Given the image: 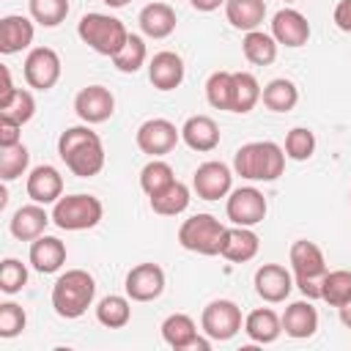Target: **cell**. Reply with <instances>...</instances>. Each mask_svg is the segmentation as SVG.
<instances>
[{"mask_svg":"<svg viewBox=\"0 0 351 351\" xmlns=\"http://www.w3.org/2000/svg\"><path fill=\"white\" fill-rule=\"evenodd\" d=\"M101 214H104V206L99 197L77 192V195H66L55 203L52 222L60 230H88L101 222Z\"/></svg>","mask_w":351,"mask_h":351,"instance_id":"cell-6","label":"cell"},{"mask_svg":"<svg viewBox=\"0 0 351 351\" xmlns=\"http://www.w3.org/2000/svg\"><path fill=\"white\" fill-rule=\"evenodd\" d=\"M285 3H293V0H285Z\"/></svg>","mask_w":351,"mask_h":351,"instance_id":"cell-49","label":"cell"},{"mask_svg":"<svg viewBox=\"0 0 351 351\" xmlns=\"http://www.w3.org/2000/svg\"><path fill=\"white\" fill-rule=\"evenodd\" d=\"M258 247H261V239L252 228H225V236H222V250L219 255L228 258L230 263H247L258 255Z\"/></svg>","mask_w":351,"mask_h":351,"instance_id":"cell-20","label":"cell"},{"mask_svg":"<svg viewBox=\"0 0 351 351\" xmlns=\"http://www.w3.org/2000/svg\"><path fill=\"white\" fill-rule=\"evenodd\" d=\"M261 99H263V104H266L271 112H291V110L296 107V101H299V90H296V85H293L291 80L277 77V80H271V82L261 90Z\"/></svg>","mask_w":351,"mask_h":351,"instance_id":"cell-31","label":"cell"},{"mask_svg":"<svg viewBox=\"0 0 351 351\" xmlns=\"http://www.w3.org/2000/svg\"><path fill=\"white\" fill-rule=\"evenodd\" d=\"M288 261H291L293 282L299 285V291L307 299H321V280L329 271L321 247L313 244V241H307V239H299V241L291 244Z\"/></svg>","mask_w":351,"mask_h":351,"instance_id":"cell-5","label":"cell"},{"mask_svg":"<svg viewBox=\"0 0 351 351\" xmlns=\"http://www.w3.org/2000/svg\"><path fill=\"white\" fill-rule=\"evenodd\" d=\"M77 36H80L93 52L107 55V58H115V55L123 49L126 38H129V30H126V25H123L121 19H115V16H110V14L93 11V14H85V16L80 19Z\"/></svg>","mask_w":351,"mask_h":351,"instance_id":"cell-4","label":"cell"},{"mask_svg":"<svg viewBox=\"0 0 351 351\" xmlns=\"http://www.w3.org/2000/svg\"><path fill=\"white\" fill-rule=\"evenodd\" d=\"M27 162H30V154L22 143H16L11 148H3V154H0V178L3 181L19 178L27 170Z\"/></svg>","mask_w":351,"mask_h":351,"instance_id":"cell-41","label":"cell"},{"mask_svg":"<svg viewBox=\"0 0 351 351\" xmlns=\"http://www.w3.org/2000/svg\"><path fill=\"white\" fill-rule=\"evenodd\" d=\"M30 266L38 274H55L66 263V244L58 236H38L30 244Z\"/></svg>","mask_w":351,"mask_h":351,"instance_id":"cell-23","label":"cell"},{"mask_svg":"<svg viewBox=\"0 0 351 351\" xmlns=\"http://www.w3.org/2000/svg\"><path fill=\"white\" fill-rule=\"evenodd\" d=\"M27 8L33 22H38L41 27H55L66 19L69 0H27Z\"/></svg>","mask_w":351,"mask_h":351,"instance_id":"cell-38","label":"cell"},{"mask_svg":"<svg viewBox=\"0 0 351 351\" xmlns=\"http://www.w3.org/2000/svg\"><path fill=\"white\" fill-rule=\"evenodd\" d=\"M225 211H228V219L233 225L252 228V225L263 222V217H266V197L255 186H241V189L230 192Z\"/></svg>","mask_w":351,"mask_h":351,"instance_id":"cell-11","label":"cell"},{"mask_svg":"<svg viewBox=\"0 0 351 351\" xmlns=\"http://www.w3.org/2000/svg\"><path fill=\"white\" fill-rule=\"evenodd\" d=\"M19 129H22V123H16L11 118H0V148H11V145L22 143Z\"/></svg>","mask_w":351,"mask_h":351,"instance_id":"cell-44","label":"cell"},{"mask_svg":"<svg viewBox=\"0 0 351 351\" xmlns=\"http://www.w3.org/2000/svg\"><path fill=\"white\" fill-rule=\"evenodd\" d=\"M189 5L195 11H217L219 5H225V0H189Z\"/></svg>","mask_w":351,"mask_h":351,"instance_id":"cell-46","label":"cell"},{"mask_svg":"<svg viewBox=\"0 0 351 351\" xmlns=\"http://www.w3.org/2000/svg\"><path fill=\"white\" fill-rule=\"evenodd\" d=\"M335 25L343 30V33H351V0H340L335 5V14H332Z\"/></svg>","mask_w":351,"mask_h":351,"instance_id":"cell-45","label":"cell"},{"mask_svg":"<svg viewBox=\"0 0 351 351\" xmlns=\"http://www.w3.org/2000/svg\"><path fill=\"white\" fill-rule=\"evenodd\" d=\"M178 140H181V129H176V123H170L167 118H151V121H145V123L137 129V134H134L137 148H140L143 154L154 156V159L170 154V151L178 145Z\"/></svg>","mask_w":351,"mask_h":351,"instance_id":"cell-9","label":"cell"},{"mask_svg":"<svg viewBox=\"0 0 351 351\" xmlns=\"http://www.w3.org/2000/svg\"><path fill=\"white\" fill-rule=\"evenodd\" d=\"M293 288V277L285 266L280 263H263L258 271H255V293L263 299V302H285L288 293Z\"/></svg>","mask_w":351,"mask_h":351,"instance_id":"cell-16","label":"cell"},{"mask_svg":"<svg viewBox=\"0 0 351 351\" xmlns=\"http://www.w3.org/2000/svg\"><path fill=\"white\" fill-rule=\"evenodd\" d=\"M96 296V282L85 269L63 271L52 285V307L60 318H80Z\"/></svg>","mask_w":351,"mask_h":351,"instance_id":"cell-3","label":"cell"},{"mask_svg":"<svg viewBox=\"0 0 351 351\" xmlns=\"http://www.w3.org/2000/svg\"><path fill=\"white\" fill-rule=\"evenodd\" d=\"M123 288L132 302H154L165 291V271L156 263H140L126 274Z\"/></svg>","mask_w":351,"mask_h":351,"instance_id":"cell-14","label":"cell"},{"mask_svg":"<svg viewBox=\"0 0 351 351\" xmlns=\"http://www.w3.org/2000/svg\"><path fill=\"white\" fill-rule=\"evenodd\" d=\"M148 80L156 90H173L184 82V60L181 55L162 49L148 60Z\"/></svg>","mask_w":351,"mask_h":351,"instance_id":"cell-19","label":"cell"},{"mask_svg":"<svg viewBox=\"0 0 351 351\" xmlns=\"http://www.w3.org/2000/svg\"><path fill=\"white\" fill-rule=\"evenodd\" d=\"M225 16L236 30H258V25L266 16L263 0H225Z\"/></svg>","mask_w":351,"mask_h":351,"instance_id":"cell-28","label":"cell"},{"mask_svg":"<svg viewBox=\"0 0 351 351\" xmlns=\"http://www.w3.org/2000/svg\"><path fill=\"white\" fill-rule=\"evenodd\" d=\"M233 170L250 181H274L285 170V148L271 140L247 143L233 156Z\"/></svg>","mask_w":351,"mask_h":351,"instance_id":"cell-2","label":"cell"},{"mask_svg":"<svg viewBox=\"0 0 351 351\" xmlns=\"http://www.w3.org/2000/svg\"><path fill=\"white\" fill-rule=\"evenodd\" d=\"M49 222H52V217L44 211L41 203H27V206L14 211V217H11V236L19 239V241H36L38 236H44Z\"/></svg>","mask_w":351,"mask_h":351,"instance_id":"cell-21","label":"cell"},{"mask_svg":"<svg viewBox=\"0 0 351 351\" xmlns=\"http://www.w3.org/2000/svg\"><path fill=\"white\" fill-rule=\"evenodd\" d=\"M261 101V85L250 71H233L230 112H250Z\"/></svg>","mask_w":351,"mask_h":351,"instance_id":"cell-30","label":"cell"},{"mask_svg":"<svg viewBox=\"0 0 351 351\" xmlns=\"http://www.w3.org/2000/svg\"><path fill=\"white\" fill-rule=\"evenodd\" d=\"M137 22L148 38H167L176 30V11L167 3H148L140 11Z\"/></svg>","mask_w":351,"mask_h":351,"instance_id":"cell-26","label":"cell"},{"mask_svg":"<svg viewBox=\"0 0 351 351\" xmlns=\"http://www.w3.org/2000/svg\"><path fill=\"white\" fill-rule=\"evenodd\" d=\"M27 324L25 310L16 302H3L0 304V337H16Z\"/></svg>","mask_w":351,"mask_h":351,"instance_id":"cell-43","label":"cell"},{"mask_svg":"<svg viewBox=\"0 0 351 351\" xmlns=\"http://www.w3.org/2000/svg\"><path fill=\"white\" fill-rule=\"evenodd\" d=\"M181 140H184L192 151H200V154L214 151V148L219 145V126H217V121L208 118V115H192V118H186L184 126H181Z\"/></svg>","mask_w":351,"mask_h":351,"instance_id":"cell-22","label":"cell"},{"mask_svg":"<svg viewBox=\"0 0 351 351\" xmlns=\"http://www.w3.org/2000/svg\"><path fill=\"white\" fill-rule=\"evenodd\" d=\"M241 49H244V58H247L252 66H269V63H274V58H277V41H274L271 33H263V30H250V33H244Z\"/></svg>","mask_w":351,"mask_h":351,"instance_id":"cell-29","label":"cell"},{"mask_svg":"<svg viewBox=\"0 0 351 351\" xmlns=\"http://www.w3.org/2000/svg\"><path fill=\"white\" fill-rule=\"evenodd\" d=\"M318 329V313L315 307L307 302H293L285 307L282 313V332L288 337H296V340H304V337H313Z\"/></svg>","mask_w":351,"mask_h":351,"instance_id":"cell-25","label":"cell"},{"mask_svg":"<svg viewBox=\"0 0 351 351\" xmlns=\"http://www.w3.org/2000/svg\"><path fill=\"white\" fill-rule=\"evenodd\" d=\"M104 5H110V8H123V5H129L132 0H101Z\"/></svg>","mask_w":351,"mask_h":351,"instance_id":"cell-48","label":"cell"},{"mask_svg":"<svg viewBox=\"0 0 351 351\" xmlns=\"http://www.w3.org/2000/svg\"><path fill=\"white\" fill-rule=\"evenodd\" d=\"M321 299L329 307H343L351 299V271H346V269L326 271L321 280Z\"/></svg>","mask_w":351,"mask_h":351,"instance_id":"cell-35","label":"cell"},{"mask_svg":"<svg viewBox=\"0 0 351 351\" xmlns=\"http://www.w3.org/2000/svg\"><path fill=\"white\" fill-rule=\"evenodd\" d=\"M173 181H176L173 167H170L167 162H162V159H151V162L140 170V186H143V192H145L148 197H154L156 192H162V189L170 186Z\"/></svg>","mask_w":351,"mask_h":351,"instance_id":"cell-36","label":"cell"},{"mask_svg":"<svg viewBox=\"0 0 351 351\" xmlns=\"http://www.w3.org/2000/svg\"><path fill=\"white\" fill-rule=\"evenodd\" d=\"M230 93H233V71H214L206 82V99L214 110L230 112Z\"/></svg>","mask_w":351,"mask_h":351,"instance_id":"cell-39","label":"cell"},{"mask_svg":"<svg viewBox=\"0 0 351 351\" xmlns=\"http://www.w3.org/2000/svg\"><path fill=\"white\" fill-rule=\"evenodd\" d=\"M27 197L33 203L49 206L63 197V176L52 165H38L27 176Z\"/></svg>","mask_w":351,"mask_h":351,"instance_id":"cell-18","label":"cell"},{"mask_svg":"<svg viewBox=\"0 0 351 351\" xmlns=\"http://www.w3.org/2000/svg\"><path fill=\"white\" fill-rule=\"evenodd\" d=\"M145 58H148V49H145V41L140 38V36H134V33H129V38H126V44H123V49L112 58V63H115V69L118 71H123V74H134L143 63H145Z\"/></svg>","mask_w":351,"mask_h":351,"instance_id":"cell-37","label":"cell"},{"mask_svg":"<svg viewBox=\"0 0 351 351\" xmlns=\"http://www.w3.org/2000/svg\"><path fill=\"white\" fill-rule=\"evenodd\" d=\"M337 310H340V321H343V326L351 329V299H348L343 307H337Z\"/></svg>","mask_w":351,"mask_h":351,"instance_id":"cell-47","label":"cell"},{"mask_svg":"<svg viewBox=\"0 0 351 351\" xmlns=\"http://www.w3.org/2000/svg\"><path fill=\"white\" fill-rule=\"evenodd\" d=\"M129 318H132V307H129L126 296L110 293L96 304V321L107 329H123L129 324Z\"/></svg>","mask_w":351,"mask_h":351,"instance_id":"cell-32","label":"cell"},{"mask_svg":"<svg viewBox=\"0 0 351 351\" xmlns=\"http://www.w3.org/2000/svg\"><path fill=\"white\" fill-rule=\"evenodd\" d=\"M60 80V58L49 47H36L25 58V82L36 90H49Z\"/></svg>","mask_w":351,"mask_h":351,"instance_id":"cell-10","label":"cell"},{"mask_svg":"<svg viewBox=\"0 0 351 351\" xmlns=\"http://www.w3.org/2000/svg\"><path fill=\"white\" fill-rule=\"evenodd\" d=\"M315 151V134L304 126H296L285 134V156L293 162H307Z\"/></svg>","mask_w":351,"mask_h":351,"instance_id":"cell-40","label":"cell"},{"mask_svg":"<svg viewBox=\"0 0 351 351\" xmlns=\"http://www.w3.org/2000/svg\"><path fill=\"white\" fill-rule=\"evenodd\" d=\"M25 282H27L25 263L16 261V258H5L3 266H0V291L11 296V293H19L25 288Z\"/></svg>","mask_w":351,"mask_h":351,"instance_id":"cell-42","label":"cell"},{"mask_svg":"<svg viewBox=\"0 0 351 351\" xmlns=\"http://www.w3.org/2000/svg\"><path fill=\"white\" fill-rule=\"evenodd\" d=\"M222 236H225V225H219V219L211 214H195L184 219L178 228V244L197 255H219Z\"/></svg>","mask_w":351,"mask_h":351,"instance_id":"cell-7","label":"cell"},{"mask_svg":"<svg viewBox=\"0 0 351 351\" xmlns=\"http://www.w3.org/2000/svg\"><path fill=\"white\" fill-rule=\"evenodd\" d=\"M162 340L176 351H186V348L208 351V340L197 335V326L186 313H173L162 321Z\"/></svg>","mask_w":351,"mask_h":351,"instance_id":"cell-15","label":"cell"},{"mask_svg":"<svg viewBox=\"0 0 351 351\" xmlns=\"http://www.w3.org/2000/svg\"><path fill=\"white\" fill-rule=\"evenodd\" d=\"M58 154L66 167L80 178H90L104 167L101 137L88 126H69L58 137Z\"/></svg>","mask_w":351,"mask_h":351,"instance_id":"cell-1","label":"cell"},{"mask_svg":"<svg viewBox=\"0 0 351 351\" xmlns=\"http://www.w3.org/2000/svg\"><path fill=\"white\" fill-rule=\"evenodd\" d=\"M33 44V22L19 14H8L0 19V52L16 55Z\"/></svg>","mask_w":351,"mask_h":351,"instance_id":"cell-24","label":"cell"},{"mask_svg":"<svg viewBox=\"0 0 351 351\" xmlns=\"http://www.w3.org/2000/svg\"><path fill=\"white\" fill-rule=\"evenodd\" d=\"M271 36L277 44L285 47H302L310 38V22L304 14L293 11V8H282L271 16Z\"/></svg>","mask_w":351,"mask_h":351,"instance_id":"cell-17","label":"cell"},{"mask_svg":"<svg viewBox=\"0 0 351 351\" xmlns=\"http://www.w3.org/2000/svg\"><path fill=\"white\" fill-rule=\"evenodd\" d=\"M36 115V99L30 90L14 88L11 93L0 96V118H11L16 123H27Z\"/></svg>","mask_w":351,"mask_h":351,"instance_id":"cell-33","label":"cell"},{"mask_svg":"<svg viewBox=\"0 0 351 351\" xmlns=\"http://www.w3.org/2000/svg\"><path fill=\"white\" fill-rule=\"evenodd\" d=\"M200 329L208 340H230L241 329V310L230 299H214L203 307Z\"/></svg>","mask_w":351,"mask_h":351,"instance_id":"cell-8","label":"cell"},{"mask_svg":"<svg viewBox=\"0 0 351 351\" xmlns=\"http://www.w3.org/2000/svg\"><path fill=\"white\" fill-rule=\"evenodd\" d=\"M74 112L85 123H104L115 112V96L104 85H88L74 96Z\"/></svg>","mask_w":351,"mask_h":351,"instance_id":"cell-12","label":"cell"},{"mask_svg":"<svg viewBox=\"0 0 351 351\" xmlns=\"http://www.w3.org/2000/svg\"><path fill=\"white\" fill-rule=\"evenodd\" d=\"M186 206H189V189L181 181H173L170 186H165L162 192H156L151 197V208L162 217H176V214L186 211Z\"/></svg>","mask_w":351,"mask_h":351,"instance_id":"cell-34","label":"cell"},{"mask_svg":"<svg viewBox=\"0 0 351 351\" xmlns=\"http://www.w3.org/2000/svg\"><path fill=\"white\" fill-rule=\"evenodd\" d=\"M233 176L225 162H203L192 176V189L200 200H219L230 192Z\"/></svg>","mask_w":351,"mask_h":351,"instance_id":"cell-13","label":"cell"},{"mask_svg":"<svg viewBox=\"0 0 351 351\" xmlns=\"http://www.w3.org/2000/svg\"><path fill=\"white\" fill-rule=\"evenodd\" d=\"M244 332L252 343H274L282 332V318L269 307H258L244 318Z\"/></svg>","mask_w":351,"mask_h":351,"instance_id":"cell-27","label":"cell"}]
</instances>
